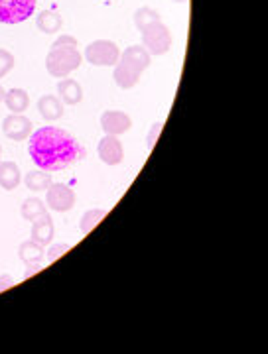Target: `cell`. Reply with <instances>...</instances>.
I'll return each instance as SVG.
<instances>
[{"mask_svg":"<svg viewBox=\"0 0 268 354\" xmlns=\"http://www.w3.org/2000/svg\"><path fill=\"white\" fill-rule=\"evenodd\" d=\"M28 153L36 167L51 174L79 162L85 156V148L64 128L44 127L30 134Z\"/></svg>","mask_w":268,"mask_h":354,"instance_id":"6da1fadb","label":"cell"},{"mask_svg":"<svg viewBox=\"0 0 268 354\" xmlns=\"http://www.w3.org/2000/svg\"><path fill=\"white\" fill-rule=\"evenodd\" d=\"M150 53L142 46H130L120 51V57L115 64L113 79L120 88H132L139 85L142 73L150 67Z\"/></svg>","mask_w":268,"mask_h":354,"instance_id":"7a4b0ae2","label":"cell"},{"mask_svg":"<svg viewBox=\"0 0 268 354\" xmlns=\"http://www.w3.org/2000/svg\"><path fill=\"white\" fill-rule=\"evenodd\" d=\"M83 62V55L79 53L77 48L73 46H57L51 48L48 57H46V69L51 77L55 79H65L67 75H71L75 69H79V65Z\"/></svg>","mask_w":268,"mask_h":354,"instance_id":"3957f363","label":"cell"},{"mask_svg":"<svg viewBox=\"0 0 268 354\" xmlns=\"http://www.w3.org/2000/svg\"><path fill=\"white\" fill-rule=\"evenodd\" d=\"M141 34L142 48L148 51L150 55H164L172 48V32L162 20L144 28Z\"/></svg>","mask_w":268,"mask_h":354,"instance_id":"277c9868","label":"cell"},{"mask_svg":"<svg viewBox=\"0 0 268 354\" xmlns=\"http://www.w3.org/2000/svg\"><path fill=\"white\" fill-rule=\"evenodd\" d=\"M83 57L87 59V64L95 65V67H111V65L115 67L120 57V50L111 39H95L87 46Z\"/></svg>","mask_w":268,"mask_h":354,"instance_id":"5b68a950","label":"cell"},{"mask_svg":"<svg viewBox=\"0 0 268 354\" xmlns=\"http://www.w3.org/2000/svg\"><path fill=\"white\" fill-rule=\"evenodd\" d=\"M36 12V0H0V22L20 24Z\"/></svg>","mask_w":268,"mask_h":354,"instance_id":"8992f818","label":"cell"},{"mask_svg":"<svg viewBox=\"0 0 268 354\" xmlns=\"http://www.w3.org/2000/svg\"><path fill=\"white\" fill-rule=\"evenodd\" d=\"M75 191L65 183H51L46 189V205L55 213H67L75 207Z\"/></svg>","mask_w":268,"mask_h":354,"instance_id":"52a82bcc","label":"cell"},{"mask_svg":"<svg viewBox=\"0 0 268 354\" xmlns=\"http://www.w3.org/2000/svg\"><path fill=\"white\" fill-rule=\"evenodd\" d=\"M2 132L6 138L14 140V142H24L34 132V127H32V120L28 116L12 113L2 120Z\"/></svg>","mask_w":268,"mask_h":354,"instance_id":"ba28073f","label":"cell"},{"mask_svg":"<svg viewBox=\"0 0 268 354\" xmlns=\"http://www.w3.org/2000/svg\"><path fill=\"white\" fill-rule=\"evenodd\" d=\"M97 153H99V160L107 165H118L125 160L123 142L118 140V136H111V134L102 136L97 146Z\"/></svg>","mask_w":268,"mask_h":354,"instance_id":"9c48e42d","label":"cell"},{"mask_svg":"<svg viewBox=\"0 0 268 354\" xmlns=\"http://www.w3.org/2000/svg\"><path fill=\"white\" fill-rule=\"evenodd\" d=\"M132 127V120L123 111H107L101 114V128L111 136H120Z\"/></svg>","mask_w":268,"mask_h":354,"instance_id":"30bf717a","label":"cell"},{"mask_svg":"<svg viewBox=\"0 0 268 354\" xmlns=\"http://www.w3.org/2000/svg\"><path fill=\"white\" fill-rule=\"evenodd\" d=\"M38 113L48 122L60 120L65 113L64 102L60 101V97H55V95H44L38 101Z\"/></svg>","mask_w":268,"mask_h":354,"instance_id":"8fae6325","label":"cell"},{"mask_svg":"<svg viewBox=\"0 0 268 354\" xmlns=\"http://www.w3.org/2000/svg\"><path fill=\"white\" fill-rule=\"evenodd\" d=\"M53 236H55V225L48 213L32 223V241H36L42 246H48L53 241Z\"/></svg>","mask_w":268,"mask_h":354,"instance_id":"7c38bea8","label":"cell"},{"mask_svg":"<svg viewBox=\"0 0 268 354\" xmlns=\"http://www.w3.org/2000/svg\"><path fill=\"white\" fill-rule=\"evenodd\" d=\"M57 97L64 104L73 106V104H79L83 101V88L75 79H62L57 83Z\"/></svg>","mask_w":268,"mask_h":354,"instance_id":"4fadbf2b","label":"cell"},{"mask_svg":"<svg viewBox=\"0 0 268 354\" xmlns=\"http://www.w3.org/2000/svg\"><path fill=\"white\" fill-rule=\"evenodd\" d=\"M22 183L20 167L14 162H0V187L6 191H14Z\"/></svg>","mask_w":268,"mask_h":354,"instance_id":"5bb4252c","label":"cell"},{"mask_svg":"<svg viewBox=\"0 0 268 354\" xmlns=\"http://www.w3.org/2000/svg\"><path fill=\"white\" fill-rule=\"evenodd\" d=\"M36 26H38L39 32H44V34H55V32L62 30L64 18H62V14L55 12V10H42L36 16Z\"/></svg>","mask_w":268,"mask_h":354,"instance_id":"9a60e30c","label":"cell"},{"mask_svg":"<svg viewBox=\"0 0 268 354\" xmlns=\"http://www.w3.org/2000/svg\"><path fill=\"white\" fill-rule=\"evenodd\" d=\"M44 256H46V250H44V246L38 244L36 241H26L20 244V248H18V258L24 262V264H42V260H44Z\"/></svg>","mask_w":268,"mask_h":354,"instance_id":"2e32d148","label":"cell"},{"mask_svg":"<svg viewBox=\"0 0 268 354\" xmlns=\"http://www.w3.org/2000/svg\"><path fill=\"white\" fill-rule=\"evenodd\" d=\"M4 104L8 106V111L22 114L30 106V95L26 93L24 88H10L4 95Z\"/></svg>","mask_w":268,"mask_h":354,"instance_id":"e0dca14e","label":"cell"},{"mask_svg":"<svg viewBox=\"0 0 268 354\" xmlns=\"http://www.w3.org/2000/svg\"><path fill=\"white\" fill-rule=\"evenodd\" d=\"M51 183V176L50 171H44V169H34V171H28L24 176V185L30 191L38 193V191H46L50 187Z\"/></svg>","mask_w":268,"mask_h":354,"instance_id":"ac0fdd59","label":"cell"},{"mask_svg":"<svg viewBox=\"0 0 268 354\" xmlns=\"http://www.w3.org/2000/svg\"><path fill=\"white\" fill-rule=\"evenodd\" d=\"M48 213V205L42 201V199H38V197H28V199H24V203H22V207H20V215H22V218L24 221H36V218H39V216H44Z\"/></svg>","mask_w":268,"mask_h":354,"instance_id":"d6986e66","label":"cell"},{"mask_svg":"<svg viewBox=\"0 0 268 354\" xmlns=\"http://www.w3.org/2000/svg\"><path fill=\"white\" fill-rule=\"evenodd\" d=\"M105 215H107V211H102V209H89L87 213H83L81 221H79L81 232H83V234H89L91 230L97 227L102 218H105Z\"/></svg>","mask_w":268,"mask_h":354,"instance_id":"ffe728a7","label":"cell"},{"mask_svg":"<svg viewBox=\"0 0 268 354\" xmlns=\"http://www.w3.org/2000/svg\"><path fill=\"white\" fill-rule=\"evenodd\" d=\"M154 22H160V14L158 10H154L150 6H142L134 12V26L139 28V32H142L144 28H148Z\"/></svg>","mask_w":268,"mask_h":354,"instance_id":"44dd1931","label":"cell"},{"mask_svg":"<svg viewBox=\"0 0 268 354\" xmlns=\"http://www.w3.org/2000/svg\"><path fill=\"white\" fill-rule=\"evenodd\" d=\"M14 69V55L8 50H0V79Z\"/></svg>","mask_w":268,"mask_h":354,"instance_id":"7402d4cb","label":"cell"},{"mask_svg":"<svg viewBox=\"0 0 268 354\" xmlns=\"http://www.w3.org/2000/svg\"><path fill=\"white\" fill-rule=\"evenodd\" d=\"M69 250V244H65V242H57V244H51L50 248L46 250V258H48V262H55L60 256H64L65 252Z\"/></svg>","mask_w":268,"mask_h":354,"instance_id":"603a6c76","label":"cell"},{"mask_svg":"<svg viewBox=\"0 0 268 354\" xmlns=\"http://www.w3.org/2000/svg\"><path fill=\"white\" fill-rule=\"evenodd\" d=\"M160 132H162V122H156L150 127V132H148V138H146V146H148V150H152L154 144H156V140L160 136Z\"/></svg>","mask_w":268,"mask_h":354,"instance_id":"cb8c5ba5","label":"cell"},{"mask_svg":"<svg viewBox=\"0 0 268 354\" xmlns=\"http://www.w3.org/2000/svg\"><path fill=\"white\" fill-rule=\"evenodd\" d=\"M57 46H73V48H77V39L73 38V36H67V34H64V36H60V38L53 41V46H51V48H57Z\"/></svg>","mask_w":268,"mask_h":354,"instance_id":"d4e9b609","label":"cell"},{"mask_svg":"<svg viewBox=\"0 0 268 354\" xmlns=\"http://www.w3.org/2000/svg\"><path fill=\"white\" fill-rule=\"evenodd\" d=\"M12 286H14L12 276H8V274H2V276H0V293H2V291H6L8 288H12Z\"/></svg>","mask_w":268,"mask_h":354,"instance_id":"484cf974","label":"cell"},{"mask_svg":"<svg viewBox=\"0 0 268 354\" xmlns=\"http://www.w3.org/2000/svg\"><path fill=\"white\" fill-rule=\"evenodd\" d=\"M4 95H6V91H4V87L0 85V102H4Z\"/></svg>","mask_w":268,"mask_h":354,"instance_id":"4316f807","label":"cell"},{"mask_svg":"<svg viewBox=\"0 0 268 354\" xmlns=\"http://www.w3.org/2000/svg\"><path fill=\"white\" fill-rule=\"evenodd\" d=\"M174 2H178V4H186L188 0H174Z\"/></svg>","mask_w":268,"mask_h":354,"instance_id":"83f0119b","label":"cell"},{"mask_svg":"<svg viewBox=\"0 0 268 354\" xmlns=\"http://www.w3.org/2000/svg\"><path fill=\"white\" fill-rule=\"evenodd\" d=\"M0 153H2V148H0ZM0 162H2V158H0Z\"/></svg>","mask_w":268,"mask_h":354,"instance_id":"f1b7e54d","label":"cell"}]
</instances>
